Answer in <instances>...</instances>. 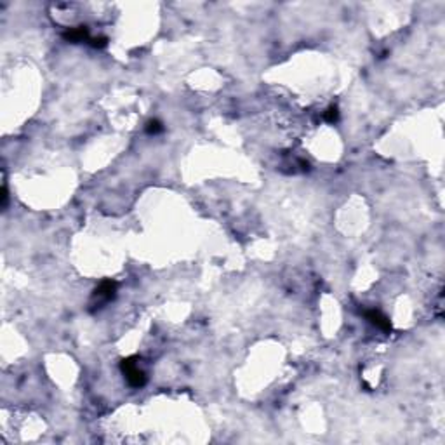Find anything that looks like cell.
Returning a JSON list of instances; mask_svg holds the SVG:
<instances>
[{"instance_id":"cell-6","label":"cell","mask_w":445,"mask_h":445,"mask_svg":"<svg viewBox=\"0 0 445 445\" xmlns=\"http://www.w3.org/2000/svg\"><path fill=\"white\" fill-rule=\"evenodd\" d=\"M146 131H148L150 134H158L164 131V127H162V124L158 122V120H152V122H148V126H146Z\"/></svg>"},{"instance_id":"cell-2","label":"cell","mask_w":445,"mask_h":445,"mask_svg":"<svg viewBox=\"0 0 445 445\" xmlns=\"http://www.w3.org/2000/svg\"><path fill=\"white\" fill-rule=\"evenodd\" d=\"M115 290H117V284L115 282H103V284L99 285V287L96 289V292H94V297L97 299V303H106V301H110L113 296H115Z\"/></svg>"},{"instance_id":"cell-1","label":"cell","mask_w":445,"mask_h":445,"mask_svg":"<svg viewBox=\"0 0 445 445\" xmlns=\"http://www.w3.org/2000/svg\"><path fill=\"white\" fill-rule=\"evenodd\" d=\"M122 371H124V374H126L127 381H129V383L133 384V386L138 388V386H143V384H145V381H146L145 372H143L141 369H139V365L136 364L134 358H129V360H124V364H122Z\"/></svg>"},{"instance_id":"cell-4","label":"cell","mask_w":445,"mask_h":445,"mask_svg":"<svg viewBox=\"0 0 445 445\" xmlns=\"http://www.w3.org/2000/svg\"><path fill=\"white\" fill-rule=\"evenodd\" d=\"M65 39L68 40V42H89L90 37H89L87 28L80 26V28H71V30H68V32L65 33Z\"/></svg>"},{"instance_id":"cell-5","label":"cell","mask_w":445,"mask_h":445,"mask_svg":"<svg viewBox=\"0 0 445 445\" xmlns=\"http://www.w3.org/2000/svg\"><path fill=\"white\" fill-rule=\"evenodd\" d=\"M338 108L336 106H330L329 110L327 112H323V120H325V122H329V124H334L336 120H338Z\"/></svg>"},{"instance_id":"cell-3","label":"cell","mask_w":445,"mask_h":445,"mask_svg":"<svg viewBox=\"0 0 445 445\" xmlns=\"http://www.w3.org/2000/svg\"><path fill=\"white\" fill-rule=\"evenodd\" d=\"M365 316H367L369 322L374 323V325H376V327H379V329H383V330H390V329H391L390 320H388L386 316H384L381 311H376V310L367 311V313H365Z\"/></svg>"}]
</instances>
